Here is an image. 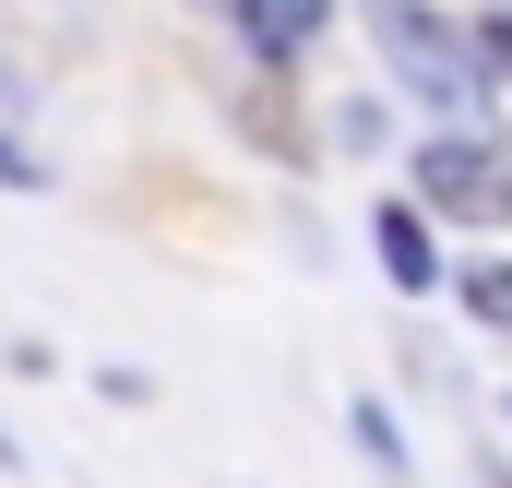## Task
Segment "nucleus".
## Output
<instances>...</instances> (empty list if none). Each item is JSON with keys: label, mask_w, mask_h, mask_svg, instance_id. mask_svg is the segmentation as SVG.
I'll list each match as a JSON object with an SVG mask.
<instances>
[{"label": "nucleus", "mask_w": 512, "mask_h": 488, "mask_svg": "<svg viewBox=\"0 0 512 488\" xmlns=\"http://www.w3.org/2000/svg\"><path fill=\"white\" fill-rule=\"evenodd\" d=\"M453 286H465V310H477L489 334H512V262H465Z\"/></svg>", "instance_id": "nucleus-5"}, {"label": "nucleus", "mask_w": 512, "mask_h": 488, "mask_svg": "<svg viewBox=\"0 0 512 488\" xmlns=\"http://www.w3.org/2000/svg\"><path fill=\"white\" fill-rule=\"evenodd\" d=\"M227 12H239V36H251L262 60H298V48L322 36V12H334V0H227Z\"/></svg>", "instance_id": "nucleus-4"}, {"label": "nucleus", "mask_w": 512, "mask_h": 488, "mask_svg": "<svg viewBox=\"0 0 512 488\" xmlns=\"http://www.w3.org/2000/svg\"><path fill=\"white\" fill-rule=\"evenodd\" d=\"M477 72H512V12L489 24V36H477Z\"/></svg>", "instance_id": "nucleus-7"}, {"label": "nucleus", "mask_w": 512, "mask_h": 488, "mask_svg": "<svg viewBox=\"0 0 512 488\" xmlns=\"http://www.w3.org/2000/svg\"><path fill=\"white\" fill-rule=\"evenodd\" d=\"M417 191H429V215H512V155L477 143V131H453V143L417 155Z\"/></svg>", "instance_id": "nucleus-2"}, {"label": "nucleus", "mask_w": 512, "mask_h": 488, "mask_svg": "<svg viewBox=\"0 0 512 488\" xmlns=\"http://www.w3.org/2000/svg\"><path fill=\"white\" fill-rule=\"evenodd\" d=\"M370 250H382V274L405 286V298H429V286H441V250H429V215H417V203H382Z\"/></svg>", "instance_id": "nucleus-3"}, {"label": "nucleus", "mask_w": 512, "mask_h": 488, "mask_svg": "<svg viewBox=\"0 0 512 488\" xmlns=\"http://www.w3.org/2000/svg\"><path fill=\"white\" fill-rule=\"evenodd\" d=\"M370 36H382L393 72H405V96H429V108H477V96H489L477 48H465L453 24H429L417 0H370Z\"/></svg>", "instance_id": "nucleus-1"}, {"label": "nucleus", "mask_w": 512, "mask_h": 488, "mask_svg": "<svg viewBox=\"0 0 512 488\" xmlns=\"http://www.w3.org/2000/svg\"><path fill=\"white\" fill-rule=\"evenodd\" d=\"M0 191H36V155H24L12 131H0Z\"/></svg>", "instance_id": "nucleus-6"}]
</instances>
